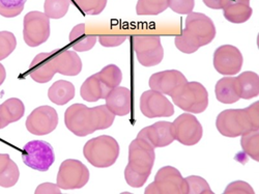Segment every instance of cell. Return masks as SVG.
<instances>
[{"instance_id":"obj_1","label":"cell","mask_w":259,"mask_h":194,"mask_svg":"<svg viewBox=\"0 0 259 194\" xmlns=\"http://www.w3.org/2000/svg\"><path fill=\"white\" fill-rule=\"evenodd\" d=\"M114 120L115 115L106 105L89 108L83 104H74L64 113L66 127L79 137H85L98 130L110 128Z\"/></svg>"},{"instance_id":"obj_2","label":"cell","mask_w":259,"mask_h":194,"mask_svg":"<svg viewBox=\"0 0 259 194\" xmlns=\"http://www.w3.org/2000/svg\"><path fill=\"white\" fill-rule=\"evenodd\" d=\"M217 29L212 20L202 13H190L187 15L185 28L176 36V47L183 53H195L199 48L213 41Z\"/></svg>"},{"instance_id":"obj_3","label":"cell","mask_w":259,"mask_h":194,"mask_svg":"<svg viewBox=\"0 0 259 194\" xmlns=\"http://www.w3.org/2000/svg\"><path fill=\"white\" fill-rule=\"evenodd\" d=\"M155 160V148L145 140L136 137L128 145V163L124 169L127 185L133 188L142 187L152 174Z\"/></svg>"},{"instance_id":"obj_4","label":"cell","mask_w":259,"mask_h":194,"mask_svg":"<svg viewBox=\"0 0 259 194\" xmlns=\"http://www.w3.org/2000/svg\"><path fill=\"white\" fill-rule=\"evenodd\" d=\"M215 127L221 135L230 138L242 136L251 130H259V102L247 108L222 111L215 120Z\"/></svg>"},{"instance_id":"obj_5","label":"cell","mask_w":259,"mask_h":194,"mask_svg":"<svg viewBox=\"0 0 259 194\" xmlns=\"http://www.w3.org/2000/svg\"><path fill=\"white\" fill-rule=\"evenodd\" d=\"M119 144L115 138L102 135L85 143L83 155L93 166L107 168L112 166L119 157Z\"/></svg>"},{"instance_id":"obj_6","label":"cell","mask_w":259,"mask_h":194,"mask_svg":"<svg viewBox=\"0 0 259 194\" xmlns=\"http://www.w3.org/2000/svg\"><path fill=\"white\" fill-rule=\"evenodd\" d=\"M170 97L179 108L189 113H201L208 106V93L201 83L196 81L186 82Z\"/></svg>"},{"instance_id":"obj_7","label":"cell","mask_w":259,"mask_h":194,"mask_svg":"<svg viewBox=\"0 0 259 194\" xmlns=\"http://www.w3.org/2000/svg\"><path fill=\"white\" fill-rule=\"evenodd\" d=\"M145 194H188V184L180 170L174 166H164L158 170L155 180L149 184Z\"/></svg>"},{"instance_id":"obj_8","label":"cell","mask_w":259,"mask_h":194,"mask_svg":"<svg viewBox=\"0 0 259 194\" xmlns=\"http://www.w3.org/2000/svg\"><path fill=\"white\" fill-rule=\"evenodd\" d=\"M50 19L41 12L33 11L25 15L23 20V38L29 47H37L50 37Z\"/></svg>"},{"instance_id":"obj_9","label":"cell","mask_w":259,"mask_h":194,"mask_svg":"<svg viewBox=\"0 0 259 194\" xmlns=\"http://www.w3.org/2000/svg\"><path fill=\"white\" fill-rule=\"evenodd\" d=\"M89 180V168L79 160L68 159L60 164L56 184L63 190H75L84 187Z\"/></svg>"},{"instance_id":"obj_10","label":"cell","mask_w":259,"mask_h":194,"mask_svg":"<svg viewBox=\"0 0 259 194\" xmlns=\"http://www.w3.org/2000/svg\"><path fill=\"white\" fill-rule=\"evenodd\" d=\"M133 47L137 60L143 67H155L164 58L161 37L158 35H135Z\"/></svg>"},{"instance_id":"obj_11","label":"cell","mask_w":259,"mask_h":194,"mask_svg":"<svg viewBox=\"0 0 259 194\" xmlns=\"http://www.w3.org/2000/svg\"><path fill=\"white\" fill-rule=\"evenodd\" d=\"M22 160L32 169L47 171L55 161L53 147L42 140L29 141L23 148Z\"/></svg>"},{"instance_id":"obj_12","label":"cell","mask_w":259,"mask_h":194,"mask_svg":"<svg viewBox=\"0 0 259 194\" xmlns=\"http://www.w3.org/2000/svg\"><path fill=\"white\" fill-rule=\"evenodd\" d=\"M172 134L175 140L184 145L197 144L203 135V129L200 122L193 113H183L172 123Z\"/></svg>"},{"instance_id":"obj_13","label":"cell","mask_w":259,"mask_h":194,"mask_svg":"<svg viewBox=\"0 0 259 194\" xmlns=\"http://www.w3.org/2000/svg\"><path fill=\"white\" fill-rule=\"evenodd\" d=\"M59 119L56 110L51 106H39L35 108L26 120V129L29 133L42 136L52 133Z\"/></svg>"},{"instance_id":"obj_14","label":"cell","mask_w":259,"mask_h":194,"mask_svg":"<svg viewBox=\"0 0 259 194\" xmlns=\"http://www.w3.org/2000/svg\"><path fill=\"white\" fill-rule=\"evenodd\" d=\"M213 68L221 75L234 76L243 68V54L232 45H223L213 53Z\"/></svg>"},{"instance_id":"obj_15","label":"cell","mask_w":259,"mask_h":194,"mask_svg":"<svg viewBox=\"0 0 259 194\" xmlns=\"http://www.w3.org/2000/svg\"><path fill=\"white\" fill-rule=\"evenodd\" d=\"M140 110L148 119L170 118L175 114V107L166 96L153 90L141 95Z\"/></svg>"},{"instance_id":"obj_16","label":"cell","mask_w":259,"mask_h":194,"mask_svg":"<svg viewBox=\"0 0 259 194\" xmlns=\"http://www.w3.org/2000/svg\"><path fill=\"white\" fill-rule=\"evenodd\" d=\"M188 82L186 76L178 70H168L155 73L149 78L150 90L159 92L165 96H171L181 85Z\"/></svg>"},{"instance_id":"obj_17","label":"cell","mask_w":259,"mask_h":194,"mask_svg":"<svg viewBox=\"0 0 259 194\" xmlns=\"http://www.w3.org/2000/svg\"><path fill=\"white\" fill-rule=\"evenodd\" d=\"M137 137L145 140L155 149L157 147H165L175 141L172 134V123L158 122L152 126L143 128Z\"/></svg>"},{"instance_id":"obj_18","label":"cell","mask_w":259,"mask_h":194,"mask_svg":"<svg viewBox=\"0 0 259 194\" xmlns=\"http://www.w3.org/2000/svg\"><path fill=\"white\" fill-rule=\"evenodd\" d=\"M52 62L56 73L63 76H77L82 71L81 58L75 51L55 50L52 52Z\"/></svg>"},{"instance_id":"obj_19","label":"cell","mask_w":259,"mask_h":194,"mask_svg":"<svg viewBox=\"0 0 259 194\" xmlns=\"http://www.w3.org/2000/svg\"><path fill=\"white\" fill-rule=\"evenodd\" d=\"M104 100L106 101L105 105L115 117H125L131 113L132 95L130 89L117 86L108 93Z\"/></svg>"},{"instance_id":"obj_20","label":"cell","mask_w":259,"mask_h":194,"mask_svg":"<svg viewBox=\"0 0 259 194\" xmlns=\"http://www.w3.org/2000/svg\"><path fill=\"white\" fill-rule=\"evenodd\" d=\"M56 70L52 62V52L37 54L29 66V75L37 83H47L54 75Z\"/></svg>"},{"instance_id":"obj_21","label":"cell","mask_w":259,"mask_h":194,"mask_svg":"<svg viewBox=\"0 0 259 194\" xmlns=\"http://www.w3.org/2000/svg\"><path fill=\"white\" fill-rule=\"evenodd\" d=\"M217 100L223 104H233L241 100L239 84L234 76H227L220 79L214 86Z\"/></svg>"},{"instance_id":"obj_22","label":"cell","mask_w":259,"mask_h":194,"mask_svg":"<svg viewBox=\"0 0 259 194\" xmlns=\"http://www.w3.org/2000/svg\"><path fill=\"white\" fill-rule=\"evenodd\" d=\"M25 106L23 102L18 98H11L0 104V120H2V129L7 126L20 121L24 117Z\"/></svg>"},{"instance_id":"obj_23","label":"cell","mask_w":259,"mask_h":194,"mask_svg":"<svg viewBox=\"0 0 259 194\" xmlns=\"http://www.w3.org/2000/svg\"><path fill=\"white\" fill-rule=\"evenodd\" d=\"M110 90H108L105 84L100 80L98 74L92 75L86 79L80 89V96L88 102H97L105 99Z\"/></svg>"},{"instance_id":"obj_24","label":"cell","mask_w":259,"mask_h":194,"mask_svg":"<svg viewBox=\"0 0 259 194\" xmlns=\"http://www.w3.org/2000/svg\"><path fill=\"white\" fill-rule=\"evenodd\" d=\"M86 27L84 23L76 25L70 32V43L75 52H86L92 50L96 43L97 36L86 33Z\"/></svg>"},{"instance_id":"obj_25","label":"cell","mask_w":259,"mask_h":194,"mask_svg":"<svg viewBox=\"0 0 259 194\" xmlns=\"http://www.w3.org/2000/svg\"><path fill=\"white\" fill-rule=\"evenodd\" d=\"M76 94L73 83L67 80H58L48 91V98L56 105H64L74 99Z\"/></svg>"},{"instance_id":"obj_26","label":"cell","mask_w":259,"mask_h":194,"mask_svg":"<svg viewBox=\"0 0 259 194\" xmlns=\"http://www.w3.org/2000/svg\"><path fill=\"white\" fill-rule=\"evenodd\" d=\"M20 178L18 165L8 154H0V186L11 188L15 186Z\"/></svg>"},{"instance_id":"obj_27","label":"cell","mask_w":259,"mask_h":194,"mask_svg":"<svg viewBox=\"0 0 259 194\" xmlns=\"http://www.w3.org/2000/svg\"><path fill=\"white\" fill-rule=\"evenodd\" d=\"M253 14L250 3L232 2L223 10L224 18L234 24H242L247 22Z\"/></svg>"},{"instance_id":"obj_28","label":"cell","mask_w":259,"mask_h":194,"mask_svg":"<svg viewBox=\"0 0 259 194\" xmlns=\"http://www.w3.org/2000/svg\"><path fill=\"white\" fill-rule=\"evenodd\" d=\"M241 99L250 100L259 95V75L254 72H244L236 77Z\"/></svg>"},{"instance_id":"obj_29","label":"cell","mask_w":259,"mask_h":194,"mask_svg":"<svg viewBox=\"0 0 259 194\" xmlns=\"http://www.w3.org/2000/svg\"><path fill=\"white\" fill-rule=\"evenodd\" d=\"M169 0H138L136 13L139 16H157L168 9Z\"/></svg>"},{"instance_id":"obj_30","label":"cell","mask_w":259,"mask_h":194,"mask_svg":"<svg viewBox=\"0 0 259 194\" xmlns=\"http://www.w3.org/2000/svg\"><path fill=\"white\" fill-rule=\"evenodd\" d=\"M97 74L106 88L110 91L119 86L122 80V73L115 64H108Z\"/></svg>"},{"instance_id":"obj_31","label":"cell","mask_w":259,"mask_h":194,"mask_svg":"<svg viewBox=\"0 0 259 194\" xmlns=\"http://www.w3.org/2000/svg\"><path fill=\"white\" fill-rule=\"evenodd\" d=\"M241 146L244 153L254 161H259V130H251L242 135Z\"/></svg>"},{"instance_id":"obj_32","label":"cell","mask_w":259,"mask_h":194,"mask_svg":"<svg viewBox=\"0 0 259 194\" xmlns=\"http://www.w3.org/2000/svg\"><path fill=\"white\" fill-rule=\"evenodd\" d=\"M71 0H45L44 14L49 19H61L67 15Z\"/></svg>"},{"instance_id":"obj_33","label":"cell","mask_w":259,"mask_h":194,"mask_svg":"<svg viewBox=\"0 0 259 194\" xmlns=\"http://www.w3.org/2000/svg\"><path fill=\"white\" fill-rule=\"evenodd\" d=\"M27 0H0V15L5 18H14L24 10Z\"/></svg>"},{"instance_id":"obj_34","label":"cell","mask_w":259,"mask_h":194,"mask_svg":"<svg viewBox=\"0 0 259 194\" xmlns=\"http://www.w3.org/2000/svg\"><path fill=\"white\" fill-rule=\"evenodd\" d=\"M78 9L86 15H100L107 6V0H73Z\"/></svg>"},{"instance_id":"obj_35","label":"cell","mask_w":259,"mask_h":194,"mask_svg":"<svg viewBox=\"0 0 259 194\" xmlns=\"http://www.w3.org/2000/svg\"><path fill=\"white\" fill-rule=\"evenodd\" d=\"M188 184V194H212L208 183L201 177L190 176L185 178Z\"/></svg>"},{"instance_id":"obj_36","label":"cell","mask_w":259,"mask_h":194,"mask_svg":"<svg viewBox=\"0 0 259 194\" xmlns=\"http://www.w3.org/2000/svg\"><path fill=\"white\" fill-rule=\"evenodd\" d=\"M17 47V40L11 31H0V60L6 59Z\"/></svg>"},{"instance_id":"obj_37","label":"cell","mask_w":259,"mask_h":194,"mask_svg":"<svg viewBox=\"0 0 259 194\" xmlns=\"http://www.w3.org/2000/svg\"><path fill=\"white\" fill-rule=\"evenodd\" d=\"M195 0H169L168 8L180 15H188L193 12Z\"/></svg>"},{"instance_id":"obj_38","label":"cell","mask_w":259,"mask_h":194,"mask_svg":"<svg viewBox=\"0 0 259 194\" xmlns=\"http://www.w3.org/2000/svg\"><path fill=\"white\" fill-rule=\"evenodd\" d=\"M254 189L244 181H235L230 183L225 191L224 194H254Z\"/></svg>"},{"instance_id":"obj_39","label":"cell","mask_w":259,"mask_h":194,"mask_svg":"<svg viewBox=\"0 0 259 194\" xmlns=\"http://www.w3.org/2000/svg\"><path fill=\"white\" fill-rule=\"evenodd\" d=\"M126 38V35H101L99 36V42L103 47L112 48L123 44Z\"/></svg>"},{"instance_id":"obj_40","label":"cell","mask_w":259,"mask_h":194,"mask_svg":"<svg viewBox=\"0 0 259 194\" xmlns=\"http://www.w3.org/2000/svg\"><path fill=\"white\" fill-rule=\"evenodd\" d=\"M34 193L35 194H60L61 191L57 184L44 183L36 187Z\"/></svg>"},{"instance_id":"obj_41","label":"cell","mask_w":259,"mask_h":194,"mask_svg":"<svg viewBox=\"0 0 259 194\" xmlns=\"http://www.w3.org/2000/svg\"><path fill=\"white\" fill-rule=\"evenodd\" d=\"M232 0H203V4L211 10H224Z\"/></svg>"},{"instance_id":"obj_42","label":"cell","mask_w":259,"mask_h":194,"mask_svg":"<svg viewBox=\"0 0 259 194\" xmlns=\"http://www.w3.org/2000/svg\"><path fill=\"white\" fill-rule=\"evenodd\" d=\"M6 78H7V71L4 67V64L0 63V85H3Z\"/></svg>"},{"instance_id":"obj_43","label":"cell","mask_w":259,"mask_h":194,"mask_svg":"<svg viewBox=\"0 0 259 194\" xmlns=\"http://www.w3.org/2000/svg\"><path fill=\"white\" fill-rule=\"evenodd\" d=\"M235 2H242V3H250V0H235Z\"/></svg>"},{"instance_id":"obj_44","label":"cell","mask_w":259,"mask_h":194,"mask_svg":"<svg viewBox=\"0 0 259 194\" xmlns=\"http://www.w3.org/2000/svg\"><path fill=\"white\" fill-rule=\"evenodd\" d=\"M0 129H2V120H0Z\"/></svg>"}]
</instances>
